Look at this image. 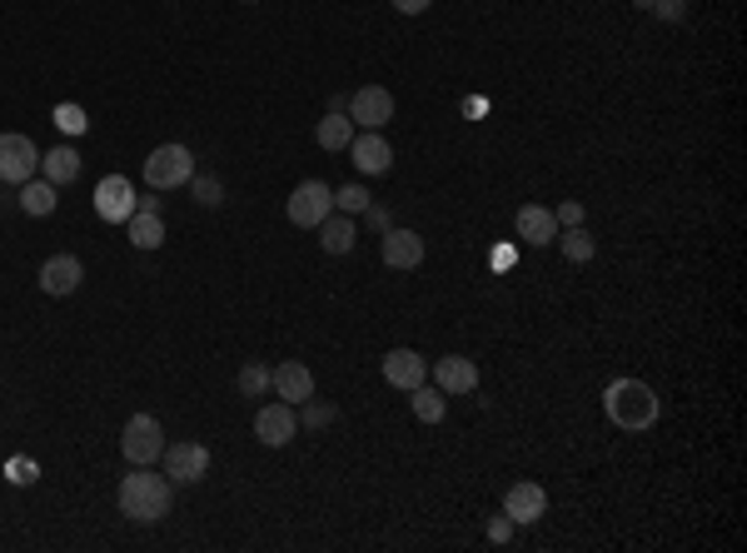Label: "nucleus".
I'll return each mask as SVG.
<instances>
[{
  "mask_svg": "<svg viewBox=\"0 0 747 553\" xmlns=\"http://www.w3.org/2000/svg\"><path fill=\"white\" fill-rule=\"evenodd\" d=\"M265 389H269V365H245L240 369V394H245V400H259Z\"/></svg>",
  "mask_w": 747,
  "mask_h": 553,
  "instance_id": "obj_27",
  "label": "nucleus"
},
{
  "mask_svg": "<svg viewBox=\"0 0 747 553\" xmlns=\"http://www.w3.org/2000/svg\"><path fill=\"white\" fill-rule=\"evenodd\" d=\"M40 170V150L30 145V135H0V185H25Z\"/></svg>",
  "mask_w": 747,
  "mask_h": 553,
  "instance_id": "obj_7",
  "label": "nucleus"
},
{
  "mask_svg": "<svg viewBox=\"0 0 747 553\" xmlns=\"http://www.w3.org/2000/svg\"><path fill=\"white\" fill-rule=\"evenodd\" d=\"M294 434H299V414H294V404L274 400V404H265V409L255 414V439H259V444L284 448Z\"/></svg>",
  "mask_w": 747,
  "mask_h": 553,
  "instance_id": "obj_11",
  "label": "nucleus"
},
{
  "mask_svg": "<svg viewBox=\"0 0 747 553\" xmlns=\"http://www.w3.org/2000/svg\"><path fill=\"white\" fill-rule=\"evenodd\" d=\"M189 175H195V155H189L185 145H160V150H150V160H145V185L150 189H180V185H189Z\"/></svg>",
  "mask_w": 747,
  "mask_h": 553,
  "instance_id": "obj_5",
  "label": "nucleus"
},
{
  "mask_svg": "<svg viewBox=\"0 0 747 553\" xmlns=\"http://www.w3.org/2000/svg\"><path fill=\"white\" fill-rule=\"evenodd\" d=\"M0 474H5V464H0Z\"/></svg>",
  "mask_w": 747,
  "mask_h": 553,
  "instance_id": "obj_38",
  "label": "nucleus"
},
{
  "mask_svg": "<svg viewBox=\"0 0 747 553\" xmlns=\"http://www.w3.org/2000/svg\"><path fill=\"white\" fill-rule=\"evenodd\" d=\"M56 125L65 130V135H85V125H90V120H85L81 106H56Z\"/></svg>",
  "mask_w": 747,
  "mask_h": 553,
  "instance_id": "obj_30",
  "label": "nucleus"
},
{
  "mask_svg": "<svg viewBox=\"0 0 747 553\" xmlns=\"http://www.w3.org/2000/svg\"><path fill=\"white\" fill-rule=\"evenodd\" d=\"M429 5H433V0H394V11H399V15H424Z\"/></svg>",
  "mask_w": 747,
  "mask_h": 553,
  "instance_id": "obj_34",
  "label": "nucleus"
},
{
  "mask_svg": "<svg viewBox=\"0 0 747 553\" xmlns=\"http://www.w3.org/2000/svg\"><path fill=\"white\" fill-rule=\"evenodd\" d=\"M633 5H638V11H648V5H653V0H633Z\"/></svg>",
  "mask_w": 747,
  "mask_h": 553,
  "instance_id": "obj_36",
  "label": "nucleus"
},
{
  "mask_svg": "<svg viewBox=\"0 0 747 553\" xmlns=\"http://www.w3.org/2000/svg\"><path fill=\"white\" fill-rule=\"evenodd\" d=\"M379 255H384L389 270H419V265H424V239L414 235V230H399V224H389Z\"/></svg>",
  "mask_w": 747,
  "mask_h": 553,
  "instance_id": "obj_15",
  "label": "nucleus"
},
{
  "mask_svg": "<svg viewBox=\"0 0 747 553\" xmlns=\"http://www.w3.org/2000/svg\"><path fill=\"white\" fill-rule=\"evenodd\" d=\"M189 189H195V200L210 205V210H215V205H224V185L215 175H189Z\"/></svg>",
  "mask_w": 747,
  "mask_h": 553,
  "instance_id": "obj_29",
  "label": "nucleus"
},
{
  "mask_svg": "<svg viewBox=\"0 0 747 553\" xmlns=\"http://www.w3.org/2000/svg\"><path fill=\"white\" fill-rule=\"evenodd\" d=\"M543 508H549V494H543V483H534V479H518L514 489L503 494V514L514 518V524H538Z\"/></svg>",
  "mask_w": 747,
  "mask_h": 553,
  "instance_id": "obj_17",
  "label": "nucleus"
},
{
  "mask_svg": "<svg viewBox=\"0 0 747 553\" xmlns=\"http://www.w3.org/2000/svg\"><path fill=\"white\" fill-rule=\"evenodd\" d=\"M120 454H125L135 469H145V464H155L164 454V429L155 414H130L125 429H120Z\"/></svg>",
  "mask_w": 747,
  "mask_h": 553,
  "instance_id": "obj_3",
  "label": "nucleus"
},
{
  "mask_svg": "<svg viewBox=\"0 0 747 553\" xmlns=\"http://www.w3.org/2000/svg\"><path fill=\"white\" fill-rule=\"evenodd\" d=\"M135 185H130L125 175H106L100 185H95V214L100 220H110V224H125L130 214H135Z\"/></svg>",
  "mask_w": 747,
  "mask_h": 553,
  "instance_id": "obj_10",
  "label": "nucleus"
},
{
  "mask_svg": "<svg viewBox=\"0 0 747 553\" xmlns=\"http://www.w3.org/2000/svg\"><path fill=\"white\" fill-rule=\"evenodd\" d=\"M429 374L439 394H474L479 389V365L468 354H444L439 365H429Z\"/></svg>",
  "mask_w": 747,
  "mask_h": 553,
  "instance_id": "obj_12",
  "label": "nucleus"
},
{
  "mask_svg": "<svg viewBox=\"0 0 747 553\" xmlns=\"http://www.w3.org/2000/svg\"><path fill=\"white\" fill-rule=\"evenodd\" d=\"M164 479L175 483V489H185V483H199L205 474H210V448L199 444V439H185V444H164Z\"/></svg>",
  "mask_w": 747,
  "mask_h": 553,
  "instance_id": "obj_6",
  "label": "nucleus"
},
{
  "mask_svg": "<svg viewBox=\"0 0 747 553\" xmlns=\"http://www.w3.org/2000/svg\"><path fill=\"white\" fill-rule=\"evenodd\" d=\"M553 214H559V230H568V224H584V205H578V200H563Z\"/></svg>",
  "mask_w": 747,
  "mask_h": 553,
  "instance_id": "obj_32",
  "label": "nucleus"
},
{
  "mask_svg": "<svg viewBox=\"0 0 747 553\" xmlns=\"http://www.w3.org/2000/svg\"><path fill=\"white\" fill-rule=\"evenodd\" d=\"M40 175H46L56 189H60V185H71V180L81 175V155H75L71 145H56L50 155H40Z\"/></svg>",
  "mask_w": 747,
  "mask_h": 553,
  "instance_id": "obj_22",
  "label": "nucleus"
},
{
  "mask_svg": "<svg viewBox=\"0 0 747 553\" xmlns=\"http://www.w3.org/2000/svg\"><path fill=\"white\" fill-rule=\"evenodd\" d=\"M603 414L623 434H638V429H653L658 419V394L642 379H613L603 394Z\"/></svg>",
  "mask_w": 747,
  "mask_h": 553,
  "instance_id": "obj_2",
  "label": "nucleus"
},
{
  "mask_svg": "<svg viewBox=\"0 0 747 553\" xmlns=\"http://www.w3.org/2000/svg\"><path fill=\"white\" fill-rule=\"evenodd\" d=\"M409 394H414V400H409V404H414V414H419L424 425H439V419H444V414H449V404L439 400V389H433L429 379H424V384H414Z\"/></svg>",
  "mask_w": 747,
  "mask_h": 553,
  "instance_id": "obj_25",
  "label": "nucleus"
},
{
  "mask_svg": "<svg viewBox=\"0 0 747 553\" xmlns=\"http://www.w3.org/2000/svg\"><path fill=\"white\" fill-rule=\"evenodd\" d=\"M81 280H85V265L75 255H50L46 265H40V295H50V299L75 295Z\"/></svg>",
  "mask_w": 747,
  "mask_h": 553,
  "instance_id": "obj_14",
  "label": "nucleus"
},
{
  "mask_svg": "<svg viewBox=\"0 0 747 553\" xmlns=\"http://www.w3.org/2000/svg\"><path fill=\"white\" fill-rule=\"evenodd\" d=\"M170 504H175V483L150 474V464H145V469H130L125 479H120V514L135 518V524H160V518L170 514Z\"/></svg>",
  "mask_w": 747,
  "mask_h": 553,
  "instance_id": "obj_1",
  "label": "nucleus"
},
{
  "mask_svg": "<svg viewBox=\"0 0 747 553\" xmlns=\"http://www.w3.org/2000/svg\"><path fill=\"white\" fill-rule=\"evenodd\" d=\"M369 189H364V185H344V189H334V210L339 214H364V210H369Z\"/></svg>",
  "mask_w": 747,
  "mask_h": 553,
  "instance_id": "obj_26",
  "label": "nucleus"
},
{
  "mask_svg": "<svg viewBox=\"0 0 747 553\" xmlns=\"http://www.w3.org/2000/svg\"><path fill=\"white\" fill-rule=\"evenodd\" d=\"M509 533H514V518L499 514V518L489 524V539H493V543H509Z\"/></svg>",
  "mask_w": 747,
  "mask_h": 553,
  "instance_id": "obj_33",
  "label": "nucleus"
},
{
  "mask_svg": "<svg viewBox=\"0 0 747 553\" xmlns=\"http://www.w3.org/2000/svg\"><path fill=\"white\" fill-rule=\"evenodd\" d=\"M648 11H653L658 21H668V25H673V21H683V15H688V5H683V0H653Z\"/></svg>",
  "mask_w": 747,
  "mask_h": 553,
  "instance_id": "obj_31",
  "label": "nucleus"
},
{
  "mask_svg": "<svg viewBox=\"0 0 747 553\" xmlns=\"http://www.w3.org/2000/svg\"><path fill=\"white\" fill-rule=\"evenodd\" d=\"M354 135H359V130H354V120L344 115V110H329V115L315 125V140H319V150H329V155L350 150V140H354Z\"/></svg>",
  "mask_w": 747,
  "mask_h": 553,
  "instance_id": "obj_21",
  "label": "nucleus"
},
{
  "mask_svg": "<svg viewBox=\"0 0 747 553\" xmlns=\"http://www.w3.org/2000/svg\"><path fill=\"white\" fill-rule=\"evenodd\" d=\"M284 214H290V224H299V230H319V224L334 214V189H329L324 180H304V185H294L290 200H284Z\"/></svg>",
  "mask_w": 747,
  "mask_h": 553,
  "instance_id": "obj_4",
  "label": "nucleus"
},
{
  "mask_svg": "<svg viewBox=\"0 0 747 553\" xmlns=\"http://www.w3.org/2000/svg\"><path fill=\"white\" fill-rule=\"evenodd\" d=\"M559 249L573 259V265H588V259L598 255V239L588 235L584 224H568V230H559Z\"/></svg>",
  "mask_w": 747,
  "mask_h": 553,
  "instance_id": "obj_24",
  "label": "nucleus"
},
{
  "mask_svg": "<svg viewBox=\"0 0 747 553\" xmlns=\"http://www.w3.org/2000/svg\"><path fill=\"white\" fill-rule=\"evenodd\" d=\"M269 389H274L284 404H304L315 394V374H309V365H299V359H284V365L269 369Z\"/></svg>",
  "mask_w": 747,
  "mask_h": 553,
  "instance_id": "obj_16",
  "label": "nucleus"
},
{
  "mask_svg": "<svg viewBox=\"0 0 747 553\" xmlns=\"http://www.w3.org/2000/svg\"><path fill=\"white\" fill-rule=\"evenodd\" d=\"M384 379L394 389H414L429 379V359H424L419 349H389L384 354Z\"/></svg>",
  "mask_w": 747,
  "mask_h": 553,
  "instance_id": "obj_19",
  "label": "nucleus"
},
{
  "mask_svg": "<svg viewBox=\"0 0 747 553\" xmlns=\"http://www.w3.org/2000/svg\"><path fill=\"white\" fill-rule=\"evenodd\" d=\"M125 235L135 249H160L164 245V220H160V189L135 200V214L125 220Z\"/></svg>",
  "mask_w": 747,
  "mask_h": 553,
  "instance_id": "obj_9",
  "label": "nucleus"
},
{
  "mask_svg": "<svg viewBox=\"0 0 747 553\" xmlns=\"http://www.w3.org/2000/svg\"><path fill=\"white\" fill-rule=\"evenodd\" d=\"M514 230L528 245H553V239H559V214H553L549 205H524V210L514 214Z\"/></svg>",
  "mask_w": 747,
  "mask_h": 553,
  "instance_id": "obj_18",
  "label": "nucleus"
},
{
  "mask_svg": "<svg viewBox=\"0 0 747 553\" xmlns=\"http://www.w3.org/2000/svg\"><path fill=\"white\" fill-rule=\"evenodd\" d=\"M344 115L354 120V130H384L389 120H394V95L384 90V85H359V90L350 95V110Z\"/></svg>",
  "mask_w": 747,
  "mask_h": 553,
  "instance_id": "obj_8",
  "label": "nucleus"
},
{
  "mask_svg": "<svg viewBox=\"0 0 747 553\" xmlns=\"http://www.w3.org/2000/svg\"><path fill=\"white\" fill-rule=\"evenodd\" d=\"M339 419V409L334 404H319L315 394H309V400H304V414H299V425H309V429H324V425H334Z\"/></svg>",
  "mask_w": 747,
  "mask_h": 553,
  "instance_id": "obj_28",
  "label": "nucleus"
},
{
  "mask_svg": "<svg viewBox=\"0 0 747 553\" xmlns=\"http://www.w3.org/2000/svg\"><path fill=\"white\" fill-rule=\"evenodd\" d=\"M364 214H369V224H373V230H379V235H384V230H389V210H379V205H369V210H364Z\"/></svg>",
  "mask_w": 747,
  "mask_h": 553,
  "instance_id": "obj_35",
  "label": "nucleus"
},
{
  "mask_svg": "<svg viewBox=\"0 0 747 553\" xmlns=\"http://www.w3.org/2000/svg\"><path fill=\"white\" fill-rule=\"evenodd\" d=\"M245 5H259V0H245Z\"/></svg>",
  "mask_w": 747,
  "mask_h": 553,
  "instance_id": "obj_37",
  "label": "nucleus"
},
{
  "mask_svg": "<svg viewBox=\"0 0 747 553\" xmlns=\"http://www.w3.org/2000/svg\"><path fill=\"white\" fill-rule=\"evenodd\" d=\"M354 239H359L354 214H329V220L319 224V249H324V255H350Z\"/></svg>",
  "mask_w": 747,
  "mask_h": 553,
  "instance_id": "obj_20",
  "label": "nucleus"
},
{
  "mask_svg": "<svg viewBox=\"0 0 747 553\" xmlns=\"http://www.w3.org/2000/svg\"><path fill=\"white\" fill-rule=\"evenodd\" d=\"M15 205H21V210L25 214H36V220H46V214H56V185H50V180L46 175H40V180H25V185H21V200H15Z\"/></svg>",
  "mask_w": 747,
  "mask_h": 553,
  "instance_id": "obj_23",
  "label": "nucleus"
},
{
  "mask_svg": "<svg viewBox=\"0 0 747 553\" xmlns=\"http://www.w3.org/2000/svg\"><path fill=\"white\" fill-rule=\"evenodd\" d=\"M350 160L359 175H389V165H394V145L379 135V130H364V135H354L350 140Z\"/></svg>",
  "mask_w": 747,
  "mask_h": 553,
  "instance_id": "obj_13",
  "label": "nucleus"
}]
</instances>
